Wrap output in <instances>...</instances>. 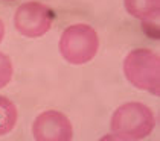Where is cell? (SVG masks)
Segmentation results:
<instances>
[{
	"mask_svg": "<svg viewBox=\"0 0 160 141\" xmlns=\"http://www.w3.org/2000/svg\"><path fill=\"white\" fill-rule=\"evenodd\" d=\"M156 128L152 109L140 102L122 103L113 112L110 130L118 140H143Z\"/></svg>",
	"mask_w": 160,
	"mask_h": 141,
	"instance_id": "1",
	"label": "cell"
},
{
	"mask_svg": "<svg viewBox=\"0 0 160 141\" xmlns=\"http://www.w3.org/2000/svg\"><path fill=\"white\" fill-rule=\"evenodd\" d=\"M125 79L134 88L159 96L160 93V56L151 49L131 50L122 64Z\"/></svg>",
	"mask_w": 160,
	"mask_h": 141,
	"instance_id": "2",
	"label": "cell"
},
{
	"mask_svg": "<svg viewBox=\"0 0 160 141\" xmlns=\"http://www.w3.org/2000/svg\"><path fill=\"white\" fill-rule=\"evenodd\" d=\"M58 50L66 62L72 65H84L96 56L99 36L90 24L76 23L67 26L60 36Z\"/></svg>",
	"mask_w": 160,
	"mask_h": 141,
	"instance_id": "3",
	"label": "cell"
},
{
	"mask_svg": "<svg viewBox=\"0 0 160 141\" xmlns=\"http://www.w3.org/2000/svg\"><path fill=\"white\" fill-rule=\"evenodd\" d=\"M55 20V12L48 5L32 0L22 3L14 14V26L26 38H40L49 32Z\"/></svg>",
	"mask_w": 160,
	"mask_h": 141,
	"instance_id": "4",
	"label": "cell"
},
{
	"mask_svg": "<svg viewBox=\"0 0 160 141\" xmlns=\"http://www.w3.org/2000/svg\"><path fill=\"white\" fill-rule=\"evenodd\" d=\"M32 135L35 141H70L73 138V128L61 111L48 109L35 117Z\"/></svg>",
	"mask_w": 160,
	"mask_h": 141,
	"instance_id": "5",
	"label": "cell"
},
{
	"mask_svg": "<svg viewBox=\"0 0 160 141\" xmlns=\"http://www.w3.org/2000/svg\"><path fill=\"white\" fill-rule=\"evenodd\" d=\"M125 11L137 20H154L160 14V0H123Z\"/></svg>",
	"mask_w": 160,
	"mask_h": 141,
	"instance_id": "6",
	"label": "cell"
},
{
	"mask_svg": "<svg viewBox=\"0 0 160 141\" xmlns=\"http://www.w3.org/2000/svg\"><path fill=\"white\" fill-rule=\"evenodd\" d=\"M18 120V111L6 96L0 94V137L9 134Z\"/></svg>",
	"mask_w": 160,
	"mask_h": 141,
	"instance_id": "7",
	"label": "cell"
},
{
	"mask_svg": "<svg viewBox=\"0 0 160 141\" xmlns=\"http://www.w3.org/2000/svg\"><path fill=\"white\" fill-rule=\"evenodd\" d=\"M12 74H14L12 61L6 53L0 52V88H5L8 83L11 82Z\"/></svg>",
	"mask_w": 160,
	"mask_h": 141,
	"instance_id": "8",
	"label": "cell"
},
{
	"mask_svg": "<svg viewBox=\"0 0 160 141\" xmlns=\"http://www.w3.org/2000/svg\"><path fill=\"white\" fill-rule=\"evenodd\" d=\"M3 38H5V23L0 18V43L3 41Z\"/></svg>",
	"mask_w": 160,
	"mask_h": 141,
	"instance_id": "9",
	"label": "cell"
},
{
	"mask_svg": "<svg viewBox=\"0 0 160 141\" xmlns=\"http://www.w3.org/2000/svg\"><path fill=\"white\" fill-rule=\"evenodd\" d=\"M3 2H14V0H3Z\"/></svg>",
	"mask_w": 160,
	"mask_h": 141,
	"instance_id": "10",
	"label": "cell"
}]
</instances>
